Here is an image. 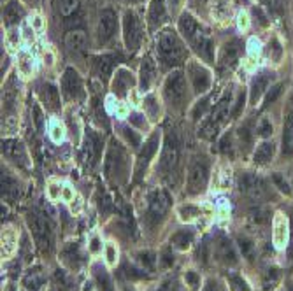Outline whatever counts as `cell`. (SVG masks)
Here are the masks:
<instances>
[{
  "label": "cell",
  "mask_w": 293,
  "mask_h": 291,
  "mask_svg": "<svg viewBox=\"0 0 293 291\" xmlns=\"http://www.w3.org/2000/svg\"><path fill=\"white\" fill-rule=\"evenodd\" d=\"M28 225H30L32 234H34L37 244L41 245V249L48 251L51 247V225L48 218L41 212L34 211L28 216Z\"/></svg>",
  "instance_id": "cell-1"
},
{
  "label": "cell",
  "mask_w": 293,
  "mask_h": 291,
  "mask_svg": "<svg viewBox=\"0 0 293 291\" xmlns=\"http://www.w3.org/2000/svg\"><path fill=\"white\" fill-rule=\"evenodd\" d=\"M209 169L207 163L204 160H195L192 161L188 169V193H200L207 184Z\"/></svg>",
  "instance_id": "cell-2"
},
{
  "label": "cell",
  "mask_w": 293,
  "mask_h": 291,
  "mask_svg": "<svg viewBox=\"0 0 293 291\" xmlns=\"http://www.w3.org/2000/svg\"><path fill=\"white\" fill-rule=\"evenodd\" d=\"M179 154H181V147H179V141L176 134L169 132L165 139V147H163L162 154V169L167 174H172L179 163Z\"/></svg>",
  "instance_id": "cell-3"
},
{
  "label": "cell",
  "mask_w": 293,
  "mask_h": 291,
  "mask_svg": "<svg viewBox=\"0 0 293 291\" xmlns=\"http://www.w3.org/2000/svg\"><path fill=\"white\" fill-rule=\"evenodd\" d=\"M125 165H127L125 151L116 142H111V147H109L107 154H105V174L109 177L120 176L125 170Z\"/></svg>",
  "instance_id": "cell-4"
},
{
  "label": "cell",
  "mask_w": 293,
  "mask_h": 291,
  "mask_svg": "<svg viewBox=\"0 0 293 291\" xmlns=\"http://www.w3.org/2000/svg\"><path fill=\"white\" fill-rule=\"evenodd\" d=\"M167 207H169V198L163 192L156 190V192L151 193L149 196V211H147V216H149L151 223H156L163 218V214L167 212Z\"/></svg>",
  "instance_id": "cell-5"
},
{
  "label": "cell",
  "mask_w": 293,
  "mask_h": 291,
  "mask_svg": "<svg viewBox=\"0 0 293 291\" xmlns=\"http://www.w3.org/2000/svg\"><path fill=\"white\" fill-rule=\"evenodd\" d=\"M239 188L243 193L253 196V198H260V196L265 193V184L260 177H256L255 174H244L241 177Z\"/></svg>",
  "instance_id": "cell-6"
},
{
  "label": "cell",
  "mask_w": 293,
  "mask_h": 291,
  "mask_svg": "<svg viewBox=\"0 0 293 291\" xmlns=\"http://www.w3.org/2000/svg\"><path fill=\"white\" fill-rule=\"evenodd\" d=\"M158 142H160V135L154 134V135H151L146 144H144L143 151H141V154H139V160H137V169H135V174H137V176L143 174V170L146 169V165L149 163V160L154 156V153L158 149Z\"/></svg>",
  "instance_id": "cell-7"
},
{
  "label": "cell",
  "mask_w": 293,
  "mask_h": 291,
  "mask_svg": "<svg viewBox=\"0 0 293 291\" xmlns=\"http://www.w3.org/2000/svg\"><path fill=\"white\" fill-rule=\"evenodd\" d=\"M16 70H18L19 77H23V79L32 77V74L35 70V60L32 56V53H28L25 49L19 51L18 56H16Z\"/></svg>",
  "instance_id": "cell-8"
},
{
  "label": "cell",
  "mask_w": 293,
  "mask_h": 291,
  "mask_svg": "<svg viewBox=\"0 0 293 291\" xmlns=\"http://www.w3.org/2000/svg\"><path fill=\"white\" fill-rule=\"evenodd\" d=\"M2 151H4L5 156L12 158L16 161H21V163H27V153H25V147L21 142L18 141H4L2 144Z\"/></svg>",
  "instance_id": "cell-9"
},
{
  "label": "cell",
  "mask_w": 293,
  "mask_h": 291,
  "mask_svg": "<svg viewBox=\"0 0 293 291\" xmlns=\"http://www.w3.org/2000/svg\"><path fill=\"white\" fill-rule=\"evenodd\" d=\"M98 153H100V144H98V139H97L95 134L90 132L85 139V161L92 165L93 161L98 158Z\"/></svg>",
  "instance_id": "cell-10"
},
{
  "label": "cell",
  "mask_w": 293,
  "mask_h": 291,
  "mask_svg": "<svg viewBox=\"0 0 293 291\" xmlns=\"http://www.w3.org/2000/svg\"><path fill=\"white\" fill-rule=\"evenodd\" d=\"M216 254H218V258H220V261H223V263H227V265H236L237 263L234 247H232L230 242L225 241V239H221V241L218 242Z\"/></svg>",
  "instance_id": "cell-11"
},
{
  "label": "cell",
  "mask_w": 293,
  "mask_h": 291,
  "mask_svg": "<svg viewBox=\"0 0 293 291\" xmlns=\"http://www.w3.org/2000/svg\"><path fill=\"white\" fill-rule=\"evenodd\" d=\"M93 277H95L97 286H98L100 291H114L111 277L105 272V268H102L100 265H95V267H93Z\"/></svg>",
  "instance_id": "cell-12"
},
{
  "label": "cell",
  "mask_w": 293,
  "mask_h": 291,
  "mask_svg": "<svg viewBox=\"0 0 293 291\" xmlns=\"http://www.w3.org/2000/svg\"><path fill=\"white\" fill-rule=\"evenodd\" d=\"M16 247V234L12 228H4L2 230V256L9 258L12 253H14Z\"/></svg>",
  "instance_id": "cell-13"
},
{
  "label": "cell",
  "mask_w": 293,
  "mask_h": 291,
  "mask_svg": "<svg viewBox=\"0 0 293 291\" xmlns=\"http://www.w3.org/2000/svg\"><path fill=\"white\" fill-rule=\"evenodd\" d=\"M274 242L278 247H283L286 242V237H288V226H286V219L283 218V214H278L274 221Z\"/></svg>",
  "instance_id": "cell-14"
},
{
  "label": "cell",
  "mask_w": 293,
  "mask_h": 291,
  "mask_svg": "<svg viewBox=\"0 0 293 291\" xmlns=\"http://www.w3.org/2000/svg\"><path fill=\"white\" fill-rule=\"evenodd\" d=\"M283 153L293 154V114L288 116L283 132Z\"/></svg>",
  "instance_id": "cell-15"
},
{
  "label": "cell",
  "mask_w": 293,
  "mask_h": 291,
  "mask_svg": "<svg viewBox=\"0 0 293 291\" xmlns=\"http://www.w3.org/2000/svg\"><path fill=\"white\" fill-rule=\"evenodd\" d=\"M185 93V86H183V79L181 77H172L167 85V95L172 102H179Z\"/></svg>",
  "instance_id": "cell-16"
},
{
  "label": "cell",
  "mask_w": 293,
  "mask_h": 291,
  "mask_svg": "<svg viewBox=\"0 0 293 291\" xmlns=\"http://www.w3.org/2000/svg\"><path fill=\"white\" fill-rule=\"evenodd\" d=\"M178 212H179V218H181L183 221L192 223L202 214V209L200 207H197V205H193V203H185V205L179 207Z\"/></svg>",
  "instance_id": "cell-17"
},
{
  "label": "cell",
  "mask_w": 293,
  "mask_h": 291,
  "mask_svg": "<svg viewBox=\"0 0 293 291\" xmlns=\"http://www.w3.org/2000/svg\"><path fill=\"white\" fill-rule=\"evenodd\" d=\"M65 43H67V46H69V49L81 51L83 48H85V44H86V37H85V34H83V32H72V34L67 35Z\"/></svg>",
  "instance_id": "cell-18"
},
{
  "label": "cell",
  "mask_w": 293,
  "mask_h": 291,
  "mask_svg": "<svg viewBox=\"0 0 293 291\" xmlns=\"http://www.w3.org/2000/svg\"><path fill=\"white\" fill-rule=\"evenodd\" d=\"M272 154H274V146L270 144V142H263V144L258 146V149H256L255 161L256 163H267L272 158Z\"/></svg>",
  "instance_id": "cell-19"
},
{
  "label": "cell",
  "mask_w": 293,
  "mask_h": 291,
  "mask_svg": "<svg viewBox=\"0 0 293 291\" xmlns=\"http://www.w3.org/2000/svg\"><path fill=\"white\" fill-rule=\"evenodd\" d=\"M192 241H193L192 232H186V230L178 232V234L172 237V244L178 249H188L190 244H192Z\"/></svg>",
  "instance_id": "cell-20"
},
{
  "label": "cell",
  "mask_w": 293,
  "mask_h": 291,
  "mask_svg": "<svg viewBox=\"0 0 293 291\" xmlns=\"http://www.w3.org/2000/svg\"><path fill=\"white\" fill-rule=\"evenodd\" d=\"M112 30H114V14L107 11L102 14V19H100V35H104V39H105L112 34Z\"/></svg>",
  "instance_id": "cell-21"
},
{
  "label": "cell",
  "mask_w": 293,
  "mask_h": 291,
  "mask_svg": "<svg viewBox=\"0 0 293 291\" xmlns=\"http://www.w3.org/2000/svg\"><path fill=\"white\" fill-rule=\"evenodd\" d=\"M46 90V88H44ZM43 100L44 103H46V107L51 109V111H56L58 109V98H56V93H54V90L48 88L46 92H43Z\"/></svg>",
  "instance_id": "cell-22"
},
{
  "label": "cell",
  "mask_w": 293,
  "mask_h": 291,
  "mask_svg": "<svg viewBox=\"0 0 293 291\" xmlns=\"http://www.w3.org/2000/svg\"><path fill=\"white\" fill-rule=\"evenodd\" d=\"M65 88H67V93H69L70 98L77 95V92H79V83H77L76 74H74V76L69 74V77H65Z\"/></svg>",
  "instance_id": "cell-23"
},
{
  "label": "cell",
  "mask_w": 293,
  "mask_h": 291,
  "mask_svg": "<svg viewBox=\"0 0 293 291\" xmlns=\"http://www.w3.org/2000/svg\"><path fill=\"white\" fill-rule=\"evenodd\" d=\"M105 261H107V265H116V261H118V247L114 245V242L105 244Z\"/></svg>",
  "instance_id": "cell-24"
},
{
  "label": "cell",
  "mask_w": 293,
  "mask_h": 291,
  "mask_svg": "<svg viewBox=\"0 0 293 291\" xmlns=\"http://www.w3.org/2000/svg\"><path fill=\"white\" fill-rule=\"evenodd\" d=\"M49 135H51V139H53L54 142H62V141H63L65 134H63L62 125H60L58 121H53V123L49 125Z\"/></svg>",
  "instance_id": "cell-25"
},
{
  "label": "cell",
  "mask_w": 293,
  "mask_h": 291,
  "mask_svg": "<svg viewBox=\"0 0 293 291\" xmlns=\"http://www.w3.org/2000/svg\"><path fill=\"white\" fill-rule=\"evenodd\" d=\"M239 247L243 251V254L247 258V260H253L255 256V247H253V242L247 241V239H239Z\"/></svg>",
  "instance_id": "cell-26"
},
{
  "label": "cell",
  "mask_w": 293,
  "mask_h": 291,
  "mask_svg": "<svg viewBox=\"0 0 293 291\" xmlns=\"http://www.w3.org/2000/svg\"><path fill=\"white\" fill-rule=\"evenodd\" d=\"M272 181H274V184L278 186L279 190H281L283 193H285V195H292V190H290L288 181H286L281 174H274V176H272Z\"/></svg>",
  "instance_id": "cell-27"
},
{
  "label": "cell",
  "mask_w": 293,
  "mask_h": 291,
  "mask_svg": "<svg viewBox=\"0 0 293 291\" xmlns=\"http://www.w3.org/2000/svg\"><path fill=\"white\" fill-rule=\"evenodd\" d=\"M12 192H16L14 181L9 177V174H2V193L4 195H11Z\"/></svg>",
  "instance_id": "cell-28"
},
{
  "label": "cell",
  "mask_w": 293,
  "mask_h": 291,
  "mask_svg": "<svg viewBox=\"0 0 293 291\" xmlns=\"http://www.w3.org/2000/svg\"><path fill=\"white\" fill-rule=\"evenodd\" d=\"M262 51V46H260V41L256 37H251L247 41V53H249L251 58H256Z\"/></svg>",
  "instance_id": "cell-29"
},
{
  "label": "cell",
  "mask_w": 293,
  "mask_h": 291,
  "mask_svg": "<svg viewBox=\"0 0 293 291\" xmlns=\"http://www.w3.org/2000/svg\"><path fill=\"white\" fill-rule=\"evenodd\" d=\"M185 281L192 290H198V286H200V277L197 276V272H193V270H188L185 274Z\"/></svg>",
  "instance_id": "cell-30"
},
{
  "label": "cell",
  "mask_w": 293,
  "mask_h": 291,
  "mask_svg": "<svg viewBox=\"0 0 293 291\" xmlns=\"http://www.w3.org/2000/svg\"><path fill=\"white\" fill-rule=\"evenodd\" d=\"M77 7V0H60V12L63 16H69Z\"/></svg>",
  "instance_id": "cell-31"
},
{
  "label": "cell",
  "mask_w": 293,
  "mask_h": 291,
  "mask_svg": "<svg viewBox=\"0 0 293 291\" xmlns=\"http://www.w3.org/2000/svg\"><path fill=\"white\" fill-rule=\"evenodd\" d=\"M41 284H43V276H39V274H32V276H28L25 279V286L28 290H37Z\"/></svg>",
  "instance_id": "cell-32"
},
{
  "label": "cell",
  "mask_w": 293,
  "mask_h": 291,
  "mask_svg": "<svg viewBox=\"0 0 293 291\" xmlns=\"http://www.w3.org/2000/svg\"><path fill=\"white\" fill-rule=\"evenodd\" d=\"M63 193V188L60 186L58 183H49V186H48V196H49L51 200H58L60 196H62Z\"/></svg>",
  "instance_id": "cell-33"
},
{
  "label": "cell",
  "mask_w": 293,
  "mask_h": 291,
  "mask_svg": "<svg viewBox=\"0 0 293 291\" xmlns=\"http://www.w3.org/2000/svg\"><path fill=\"white\" fill-rule=\"evenodd\" d=\"M279 279V272L276 270V268H272V270H269L265 276V281H263V286H265V290H269V288H272L276 283H278Z\"/></svg>",
  "instance_id": "cell-34"
},
{
  "label": "cell",
  "mask_w": 293,
  "mask_h": 291,
  "mask_svg": "<svg viewBox=\"0 0 293 291\" xmlns=\"http://www.w3.org/2000/svg\"><path fill=\"white\" fill-rule=\"evenodd\" d=\"M237 27H239L241 32H246L249 28V16H247L246 11H241L237 14Z\"/></svg>",
  "instance_id": "cell-35"
},
{
  "label": "cell",
  "mask_w": 293,
  "mask_h": 291,
  "mask_svg": "<svg viewBox=\"0 0 293 291\" xmlns=\"http://www.w3.org/2000/svg\"><path fill=\"white\" fill-rule=\"evenodd\" d=\"M144 103H146L144 107H146V112H147V116H149V118H154V116H158L160 109L154 105V98H153V97H147V98L144 100Z\"/></svg>",
  "instance_id": "cell-36"
},
{
  "label": "cell",
  "mask_w": 293,
  "mask_h": 291,
  "mask_svg": "<svg viewBox=\"0 0 293 291\" xmlns=\"http://www.w3.org/2000/svg\"><path fill=\"white\" fill-rule=\"evenodd\" d=\"M127 32H128V41L130 43H135V39H137V28H135V19L132 16L127 18Z\"/></svg>",
  "instance_id": "cell-37"
},
{
  "label": "cell",
  "mask_w": 293,
  "mask_h": 291,
  "mask_svg": "<svg viewBox=\"0 0 293 291\" xmlns=\"http://www.w3.org/2000/svg\"><path fill=\"white\" fill-rule=\"evenodd\" d=\"M228 283H230V286H232V291H246V283H244L241 277L230 276L228 277Z\"/></svg>",
  "instance_id": "cell-38"
},
{
  "label": "cell",
  "mask_w": 293,
  "mask_h": 291,
  "mask_svg": "<svg viewBox=\"0 0 293 291\" xmlns=\"http://www.w3.org/2000/svg\"><path fill=\"white\" fill-rule=\"evenodd\" d=\"M137 260H139L144 267H153L154 265V254L153 253H141V254H137Z\"/></svg>",
  "instance_id": "cell-39"
},
{
  "label": "cell",
  "mask_w": 293,
  "mask_h": 291,
  "mask_svg": "<svg viewBox=\"0 0 293 291\" xmlns=\"http://www.w3.org/2000/svg\"><path fill=\"white\" fill-rule=\"evenodd\" d=\"M123 134H125V137L128 139V142H130V146H134V147H137V146L141 144V139H139V135L135 134V132L128 130V128H123Z\"/></svg>",
  "instance_id": "cell-40"
},
{
  "label": "cell",
  "mask_w": 293,
  "mask_h": 291,
  "mask_svg": "<svg viewBox=\"0 0 293 291\" xmlns=\"http://www.w3.org/2000/svg\"><path fill=\"white\" fill-rule=\"evenodd\" d=\"M102 249V244H100V239L97 237V235H93L92 241H90V251H92L93 254H97L98 251Z\"/></svg>",
  "instance_id": "cell-41"
},
{
  "label": "cell",
  "mask_w": 293,
  "mask_h": 291,
  "mask_svg": "<svg viewBox=\"0 0 293 291\" xmlns=\"http://www.w3.org/2000/svg\"><path fill=\"white\" fill-rule=\"evenodd\" d=\"M270 134H272V127H270L269 121H265V119H263L262 127H260V135H262V137H269Z\"/></svg>",
  "instance_id": "cell-42"
},
{
  "label": "cell",
  "mask_w": 293,
  "mask_h": 291,
  "mask_svg": "<svg viewBox=\"0 0 293 291\" xmlns=\"http://www.w3.org/2000/svg\"><path fill=\"white\" fill-rule=\"evenodd\" d=\"M253 219H255L256 223H263V221H267V212L263 211V209H256V211L253 212Z\"/></svg>",
  "instance_id": "cell-43"
},
{
  "label": "cell",
  "mask_w": 293,
  "mask_h": 291,
  "mask_svg": "<svg viewBox=\"0 0 293 291\" xmlns=\"http://www.w3.org/2000/svg\"><path fill=\"white\" fill-rule=\"evenodd\" d=\"M7 41H9V44H11V46H18V43H19V32L11 30L7 34Z\"/></svg>",
  "instance_id": "cell-44"
},
{
  "label": "cell",
  "mask_w": 293,
  "mask_h": 291,
  "mask_svg": "<svg viewBox=\"0 0 293 291\" xmlns=\"http://www.w3.org/2000/svg\"><path fill=\"white\" fill-rule=\"evenodd\" d=\"M239 139H241V142H243V146H247L251 142L249 132H247L246 128H241V130H239Z\"/></svg>",
  "instance_id": "cell-45"
},
{
  "label": "cell",
  "mask_w": 293,
  "mask_h": 291,
  "mask_svg": "<svg viewBox=\"0 0 293 291\" xmlns=\"http://www.w3.org/2000/svg\"><path fill=\"white\" fill-rule=\"evenodd\" d=\"M43 18H41V16L39 14H35L34 18L30 19V27L32 28H35V30H41V28H43Z\"/></svg>",
  "instance_id": "cell-46"
},
{
  "label": "cell",
  "mask_w": 293,
  "mask_h": 291,
  "mask_svg": "<svg viewBox=\"0 0 293 291\" xmlns=\"http://www.w3.org/2000/svg\"><path fill=\"white\" fill-rule=\"evenodd\" d=\"M172 261H174L172 254H170L169 251H163V254H162V265H163V267H170V265H172Z\"/></svg>",
  "instance_id": "cell-47"
},
{
  "label": "cell",
  "mask_w": 293,
  "mask_h": 291,
  "mask_svg": "<svg viewBox=\"0 0 293 291\" xmlns=\"http://www.w3.org/2000/svg\"><path fill=\"white\" fill-rule=\"evenodd\" d=\"M263 85H265V81H263V79H260L258 83L255 85V92H253V100H255V102H256V98L260 97V93H262Z\"/></svg>",
  "instance_id": "cell-48"
},
{
  "label": "cell",
  "mask_w": 293,
  "mask_h": 291,
  "mask_svg": "<svg viewBox=\"0 0 293 291\" xmlns=\"http://www.w3.org/2000/svg\"><path fill=\"white\" fill-rule=\"evenodd\" d=\"M279 92H281V86H276V88H274V90H272V92L269 93V97H267V103H270V102H272V100H274L276 97L279 95Z\"/></svg>",
  "instance_id": "cell-49"
},
{
  "label": "cell",
  "mask_w": 293,
  "mask_h": 291,
  "mask_svg": "<svg viewBox=\"0 0 293 291\" xmlns=\"http://www.w3.org/2000/svg\"><path fill=\"white\" fill-rule=\"evenodd\" d=\"M130 118H132V123H135V125H139L141 128L146 127V121H144V119H139L141 114H132Z\"/></svg>",
  "instance_id": "cell-50"
},
{
  "label": "cell",
  "mask_w": 293,
  "mask_h": 291,
  "mask_svg": "<svg viewBox=\"0 0 293 291\" xmlns=\"http://www.w3.org/2000/svg\"><path fill=\"white\" fill-rule=\"evenodd\" d=\"M62 196H63V198H65V200H69V202H70V200L74 198V192L69 188V186H65V188H63V193H62Z\"/></svg>",
  "instance_id": "cell-51"
},
{
  "label": "cell",
  "mask_w": 293,
  "mask_h": 291,
  "mask_svg": "<svg viewBox=\"0 0 293 291\" xmlns=\"http://www.w3.org/2000/svg\"><path fill=\"white\" fill-rule=\"evenodd\" d=\"M221 151H223V153H228V151H232V147H230V139H228V137H225L223 142H221Z\"/></svg>",
  "instance_id": "cell-52"
},
{
  "label": "cell",
  "mask_w": 293,
  "mask_h": 291,
  "mask_svg": "<svg viewBox=\"0 0 293 291\" xmlns=\"http://www.w3.org/2000/svg\"><path fill=\"white\" fill-rule=\"evenodd\" d=\"M118 114H120V116H125V114H127V107H125L123 103H120V105H118Z\"/></svg>",
  "instance_id": "cell-53"
},
{
  "label": "cell",
  "mask_w": 293,
  "mask_h": 291,
  "mask_svg": "<svg viewBox=\"0 0 293 291\" xmlns=\"http://www.w3.org/2000/svg\"><path fill=\"white\" fill-rule=\"evenodd\" d=\"M204 291H216V288H214V284L212 283H207V286L204 288Z\"/></svg>",
  "instance_id": "cell-54"
},
{
  "label": "cell",
  "mask_w": 293,
  "mask_h": 291,
  "mask_svg": "<svg viewBox=\"0 0 293 291\" xmlns=\"http://www.w3.org/2000/svg\"><path fill=\"white\" fill-rule=\"evenodd\" d=\"M83 291H92V284L86 283V284H85V288H83Z\"/></svg>",
  "instance_id": "cell-55"
},
{
  "label": "cell",
  "mask_w": 293,
  "mask_h": 291,
  "mask_svg": "<svg viewBox=\"0 0 293 291\" xmlns=\"http://www.w3.org/2000/svg\"><path fill=\"white\" fill-rule=\"evenodd\" d=\"M292 254H293V241H292Z\"/></svg>",
  "instance_id": "cell-56"
},
{
  "label": "cell",
  "mask_w": 293,
  "mask_h": 291,
  "mask_svg": "<svg viewBox=\"0 0 293 291\" xmlns=\"http://www.w3.org/2000/svg\"><path fill=\"white\" fill-rule=\"evenodd\" d=\"M290 291H293V288H292V290H290Z\"/></svg>",
  "instance_id": "cell-57"
}]
</instances>
